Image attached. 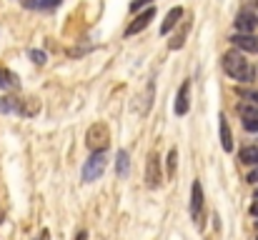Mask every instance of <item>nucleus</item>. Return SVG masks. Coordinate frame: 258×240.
<instances>
[{
    "instance_id": "obj_28",
    "label": "nucleus",
    "mask_w": 258,
    "mask_h": 240,
    "mask_svg": "<svg viewBox=\"0 0 258 240\" xmlns=\"http://www.w3.org/2000/svg\"><path fill=\"white\" fill-rule=\"evenodd\" d=\"M253 200H258V188H256V195H253Z\"/></svg>"
},
{
    "instance_id": "obj_25",
    "label": "nucleus",
    "mask_w": 258,
    "mask_h": 240,
    "mask_svg": "<svg viewBox=\"0 0 258 240\" xmlns=\"http://www.w3.org/2000/svg\"><path fill=\"white\" fill-rule=\"evenodd\" d=\"M251 215H256V218H258V200L251 205Z\"/></svg>"
},
{
    "instance_id": "obj_24",
    "label": "nucleus",
    "mask_w": 258,
    "mask_h": 240,
    "mask_svg": "<svg viewBox=\"0 0 258 240\" xmlns=\"http://www.w3.org/2000/svg\"><path fill=\"white\" fill-rule=\"evenodd\" d=\"M246 180L256 185V183H258V165H256V168H253V170H251V173H248V175H246Z\"/></svg>"
},
{
    "instance_id": "obj_22",
    "label": "nucleus",
    "mask_w": 258,
    "mask_h": 240,
    "mask_svg": "<svg viewBox=\"0 0 258 240\" xmlns=\"http://www.w3.org/2000/svg\"><path fill=\"white\" fill-rule=\"evenodd\" d=\"M151 3H153V0H133V3H131V10L136 13V10H141V8H146V5H151Z\"/></svg>"
},
{
    "instance_id": "obj_15",
    "label": "nucleus",
    "mask_w": 258,
    "mask_h": 240,
    "mask_svg": "<svg viewBox=\"0 0 258 240\" xmlns=\"http://www.w3.org/2000/svg\"><path fill=\"white\" fill-rule=\"evenodd\" d=\"M0 113H20V98H0Z\"/></svg>"
},
{
    "instance_id": "obj_7",
    "label": "nucleus",
    "mask_w": 258,
    "mask_h": 240,
    "mask_svg": "<svg viewBox=\"0 0 258 240\" xmlns=\"http://www.w3.org/2000/svg\"><path fill=\"white\" fill-rule=\"evenodd\" d=\"M241 120H243V128L248 130V133H258V105L253 103H246V105H241Z\"/></svg>"
},
{
    "instance_id": "obj_3",
    "label": "nucleus",
    "mask_w": 258,
    "mask_h": 240,
    "mask_svg": "<svg viewBox=\"0 0 258 240\" xmlns=\"http://www.w3.org/2000/svg\"><path fill=\"white\" fill-rule=\"evenodd\" d=\"M108 140H110V135H108V128L103 125V123H95L90 130H88V148L95 153V150H103L105 145H108Z\"/></svg>"
},
{
    "instance_id": "obj_26",
    "label": "nucleus",
    "mask_w": 258,
    "mask_h": 240,
    "mask_svg": "<svg viewBox=\"0 0 258 240\" xmlns=\"http://www.w3.org/2000/svg\"><path fill=\"white\" fill-rule=\"evenodd\" d=\"M38 240H48V230H43V233H40V238Z\"/></svg>"
},
{
    "instance_id": "obj_10",
    "label": "nucleus",
    "mask_w": 258,
    "mask_h": 240,
    "mask_svg": "<svg viewBox=\"0 0 258 240\" xmlns=\"http://www.w3.org/2000/svg\"><path fill=\"white\" fill-rule=\"evenodd\" d=\"M256 25H258L256 15H251V13H246V10H241V13L236 15V33H253Z\"/></svg>"
},
{
    "instance_id": "obj_17",
    "label": "nucleus",
    "mask_w": 258,
    "mask_h": 240,
    "mask_svg": "<svg viewBox=\"0 0 258 240\" xmlns=\"http://www.w3.org/2000/svg\"><path fill=\"white\" fill-rule=\"evenodd\" d=\"M188 28H190V25H188V23H183V28L178 30V35H173V40L168 43V48H171V50L183 48V43H185V35H188Z\"/></svg>"
},
{
    "instance_id": "obj_1",
    "label": "nucleus",
    "mask_w": 258,
    "mask_h": 240,
    "mask_svg": "<svg viewBox=\"0 0 258 240\" xmlns=\"http://www.w3.org/2000/svg\"><path fill=\"white\" fill-rule=\"evenodd\" d=\"M221 63H223L226 75L238 80V83H253V78H256V70L251 68V63H248V60L243 58V53H238V50H228Z\"/></svg>"
},
{
    "instance_id": "obj_2",
    "label": "nucleus",
    "mask_w": 258,
    "mask_h": 240,
    "mask_svg": "<svg viewBox=\"0 0 258 240\" xmlns=\"http://www.w3.org/2000/svg\"><path fill=\"white\" fill-rule=\"evenodd\" d=\"M105 165H108V155H105V150H95V153L86 160V165H83V183H93V180H98V178L105 173Z\"/></svg>"
},
{
    "instance_id": "obj_9",
    "label": "nucleus",
    "mask_w": 258,
    "mask_h": 240,
    "mask_svg": "<svg viewBox=\"0 0 258 240\" xmlns=\"http://www.w3.org/2000/svg\"><path fill=\"white\" fill-rule=\"evenodd\" d=\"M188 90H190V80H183L178 95H175V103H173V113L175 115H185L188 108H190V100H188Z\"/></svg>"
},
{
    "instance_id": "obj_13",
    "label": "nucleus",
    "mask_w": 258,
    "mask_h": 240,
    "mask_svg": "<svg viewBox=\"0 0 258 240\" xmlns=\"http://www.w3.org/2000/svg\"><path fill=\"white\" fill-rule=\"evenodd\" d=\"M18 75L13 73V70H8V68H0V88L3 90H18Z\"/></svg>"
},
{
    "instance_id": "obj_21",
    "label": "nucleus",
    "mask_w": 258,
    "mask_h": 240,
    "mask_svg": "<svg viewBox=\"0 0 258 240\" xmlns=\"http://www.w3.org/2000/svg\"><path fill=\"white\" fill-rule=\"evenodd\" d=\"M30 58H33V63H38V65L45 63V53H43V50H30Z\"/></svg>"
},
{
    "instance_id": "obj_27",
    "label": "nucleus",
    "mask_w": 258,
    "mask_h": 240,
    "mask_svg": "<svg viewBox=\"0 0 258 240\" xmlns=\"http://www.w3.org/2000/svg\"><path fill=\"white\" fill-rule=\"evenodd\" d=\"M86 238H88V233H86V230H83V233L78 235V240H86Z\"/></svg>"
},
{
    "instance_id": "obj_8",
    "label": "nucleus",
    "mask_w": 258,
    "mask_h": 240,
    "mask_svg": "<svg viewBox=\"0 0 258 240\" xmlns=\"http://www.w3.org/2000/svg\"><path fill=\"white\" fill-rule=\"evenodd\" d=\"M161 183V160L156 153L148 155V165H146V185L148 188H158Z\"/></svg>"
},
{
    "instance_id": "obj_16",
    "label": "nucleus",
    "mask_w": 258,
    "mask_h": 240,
    "mask_svg": "<svg viewBox=\"0 0 258 240\" xmlns=\"http://www.w3.org/2000/svg\"><path fill=\"white\" fill-rule=\"evenodd\" d=\"M115 173H118L120 178L128 175V150H118V153H115Z\"/></svg>"
},
{
    "instance_id": "obj_14",
    "label": "nucleus",
    "mask_w": 258,
    "mask_h": 240,
    "mask_svg": "<svg viewBox=\"0 0 258 240\" xmlns=\"http://www.w3.org/2000/svg\"><path fill=\"white\" fill-rule=\"evenodd\" d=\"M238 160L243 165H258V145H246L241 153H238Z\"/></svg>"
},
{
    "instance_id": "obj_5",
    "label": "nucleus",
    "mask_w": 258,
    "mask_h": 240,
    "mask_svg": "<svg viewBox=\"0 0 258 240\" xmlns=\"http://www.w3.org/2000/svg\"><path fill=\"white\" fill-rule=\"evenodd\" d=\"M201 215H203V185H201V180H193V185H190V218L201 220Z\"/></svg>"
},
{
    "instance_id": "obj_6",
    "label": "nucleus",
    "mask_w": 258,
    "mask_h": 240,
    "mask_svg": "<svg viewBox=\"0 0 258 240\" xmlns=\"http://www.w3.org/2000/svg\"><path fill=\"white\" fill-rule=\"evenodd\" d=\"M231 43L243 53H256L258 55V35H253V33H236L231 38Z\"/></svg>"
},
{
    "instance_id": "obj_20",
    "label": "nucleus",
    "mask_w": 258,
    "mask_h": 240,
    "mask_svg": "<svg viewBox=\"0 0 258 240\" xmlns=\"http://www.w3.org/2000/svg\"><path fill=\"white\" fill-rule=\"evenodd\" d=\"M175 160H178V153L171 150L168 153V178H173V173H175Z\"/></svg>"
},
{
    "instance_id": "obj_11",
    "label": "nucleus",
    "mask_w": 258,
    "mask_h": 240,
    "mask_svg": "<svg viewBox=\"0 0 258 240\" xmlns=\"http://www.w3.org/2000/svg\"><path fill=\"white\" fill-rule=\"evenodd\" d=\"M180 18H183V8H178V5H175L173 10H168V15H166V20H163V25H161V33H163V35H168L173 28L180 23Z\"/></svg>"
},
{
    "instance_id": "obj_12",
    "label": "nucleus",
    "mask_w": 258,
    "mask_h": 240,
    "mask_svg": "<svg viewBox=\"0 0 258 240\" xmlns=\"http://www.w3.org/2000/svg\"><path fill=\"white\" fill-rule=\"evenodd\" d=\"M218 120H221V123H218V125H221V145H223V150H226V153H231V150H233V138H231L228 120H226V115H221Z\"/></svg>"
},
{
    "instance_id": "obj_19",
    "label": "nucleus",
    "mask_w": 258,
    "mask_h": 240,
    "mask_svg": "<svg viewBox=\"0 0 258 240\" xmlns=\"http://www.w3.org/2000/svg\"><path fill=\"white\" fill-rule=\"evenodd\" d=\"M58 5H60V0H38V8L35 10H53Z\"/></svg>"
},
{
    "instance_id": "obj_23",
    "label": "nucleus",
    "mask_w": 258,
    "mask_h": 240,
    "mask_svg": "<svg viewBox=\"0 0 258 240\" xmlns=\"http://www.w3.org/2000/svg\"><path fill=\"white\" fill-rule=\"evenodd\" d=\"M243 10H246V13H251V15H256V18H258V0H253L251 5H246Z\"/></svg>"
},
{
    "instance_id": "obj_4",
    "label": "nucleus",
    "mask_w": 258,
    "mask_h": 240,
    "mask_svg": "<svg viewBox=\"0 0 258 240\" xmlns=\"http://www.w3.org/2000/svg\"><path fill=\"white\" fill-rule=\"evenodd\" d=\"M153 18H156V8H146V10H143L141 15H136V20L125 28V35H128V38L138 35L141 30H146V28H148V23H151Z\"/></svg>"
},
{
    "instance_id": "obj_29",
    "label": "nucleus",
    "mask_w": 258,
    "mask_h": 240,
    "mask_svg": "<svg viewBox=\"0 0 258 240\" xmlns=\"http://www.w3.org/2000/svg\"><path fill=\"white\" fill-rule=\"evenodd\" d=\"M256 228H258V220H256Z\"/></svg>"
},
{
    "instance_id": "obj_18",
    "label": "nucleus",
    "mask_w": 258,
    "mask_h": 240,
    "mask_svg": "<svg viewBox=\"0 0 258 240\" xmlns=\"http://www.w3.org/2000/svg\"><path fill=\"white\" fill-rule=\"evenodd\" d=\"M238 98L258 105V90H253V88H238Z\"/></svg>"
}]
</instances>
